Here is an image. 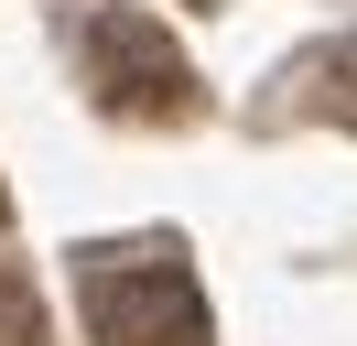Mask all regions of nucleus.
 Wrapping results in <instances>:
<instances>
[{
	"instance_id": "nucleus-1",
	"label": "nucleus",
	"mask_w": 357,
	"mask_h": 346,
	"mask_svg": "<svg viewBox=\"0 0 357 346\" xmlns=\"http://www.w3.org/2000/svg\"><path fill=\"white\" fill-rule=\"evenodd\" d=\"M98 346H206V292L184 271L174 238H130V249H87L76 271Z\"/></svg>"
},
{
	"instance_id": "nucleus-2",
	"label": "nucleus",
	"mask_w": 357,
	"mask_h": 346,
	"mask_svg": "<svg viewBox=\"0 0 357 346\" xmlns=\"http://www.w3.org/2000/svg\"><path fill=\"white\" fill-rule=\"evenodd\" d=\"M87 86H98V108L130 119V130H195L206 119V86H195V65H184V43L162 33L152 11H130V0L87 11Z\"/></svg>"
},
{
	"instance_id": "nucleus-3",
	"label": "nucleus",
	"mask_w": 357,
	"mask_h": 346,
	"mask_svg": "<svg viewBox=\"0 0 357 346\" xmlns=\"http://www.w3.org/2000/svg\"><path fill=\"white\" fill-rule=\"evenodd\" d=\"M0 346H54V324H44V303H33L22 271H0Z\"/></svg>"
},
{
	"instance_id": "nucleus-4",
	"label": "nucleus",
	"mask_w": 357,
	"mask_h": 346,
	"mask_svg": "<svg viewBox=\"0 0 357 346\" xmlns=\"http://www.w3.org/2000/svg\"><path fill=\"white\" fill-rule=\"evenodd\" d=\"M325 119L357 130V43H335V54H325Z\"/></svg>"
},
{
	"instance_id": "nucleus-5",
	"label": "nucleus",
	"mask_w": 357,
	"mask_h": 346,
	"mask_svg": "<svg viewBox=\"0 0 357 346\" xmlns=\"http://www.w3.org/2000/svg\"><path fill=\"white\" fill-rule=\"evenodd\" d=\"M0 216H11V184H0Z\"/></svg>"
}]
</instances>
